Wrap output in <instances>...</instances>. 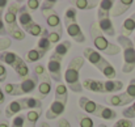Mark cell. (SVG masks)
I'll return each instance as SVG.
<instances>
[{"label":"cell","mask_w":135,"mask_h":127,"mask_svg":"<svg viewBox=\"0 0 135 127\" xmlns=\"http://www.w3.org/2000/svg\"><path fill=\"white\" fill-rule=\"evenodd\" d=\"M64 25H66V32L67 34L75 40V42L83 43L85 42V36L78 24V9L74 7H68L66 13H64Z\"/></svg>","instance_id":"obj_6"},{"label":"cell","mask_w":135,"mask_h":127,"mask_svg":"<svg viewBox=\"0 0 135 127\" xmlns=\"http://www.w3.org/2000/svg\"><path fill=\"white\" fill-rule=\"evenodd\" d=\"M105 93H114L123 89V83L121 80H106L104 81Z\"/></svg>","instance_id":"obj_27"},{"label":"cell","mask_w":135,"mask_h":127,"mask_svg":"<svg viewBox=\"0 0 135 127\" xmlns=\"http://www.w3.org/2000/svg\"><path fill=\"white\" fill-rule=\"evenodd\" d=\"M98 127H108L106 125H104V123H101V125H98Z\"/></svg>","instance_id":"obj_48"},{"label":"cell","mask_w":135,"mask_h":127,"mask_svg":"<svg viewBox=\"0 0 135 127\" xmlns=\"http://www.w3.org/2000/svg\"><path fill=\"white\" fill-rule=\"evenodd\" d=\"M15 71H16V74L24 80V79H26L28 76H29V68H28V64H26V62L22 59L15 68H13Z\"/></svg>","instance_id":"obj_30"},{"label":"cell","mask_w":135,"mask_h":127,"mask_svg":"<svg viewBox=\"0 0 135 127\" xmlns=\"http://www.w3.org/2000/svg\"><path fill=\"white\" fill-rule=\"evenodd\" d=\"M8 5H9V3L7 0H0V37H3V38L7 36V28H5V22L3 20V12Z\"/></svg>","instance_id":"obj_29"},{"label":"cell","mask_w":135,"mask_h":127,"mask_svg":"<svg viewBox=\"0 0 135 127\" xmlns=\"http://www.w3.org/2000/svg\"><path fill=\"white\" fill-rule=\"evenodd\" d=\"M24 110H25L24 101H22V98H20V100H16V101L9 102L4 111H5V117H7V118H12L13 115L16 117V115H18V114H20L21 111H24Z\"/></svg>","instance_id":"obj_13"},{"label":"cell","mask_w":135,"mask_h":127,"mask_svg":"<svg viewBox=\"0 0 135 127\" xmlns=\"http://www.w3.org/2000/svg\"><path fill=\"white\" fill-rule=\"evenodd\" d=\"M34 75L38 77V86H37V93H38V97L41 101L46 98L51 89H52V80L47 72V68H46L44 64H37L34 67Z\"/></svg>","instance_id":"obj_9"},{"label":"cell","mask_w":135,"mask_h":127,"mask_svg":"<svg viewBox=\"0 0 135 127\" xmlns=\"http://www.w3.org/2000/svg\"><path fill=\"white\" fill-rule=\"evenodd\" d=\"M125 92H126V94H127L133 101H135V79H131V80H130V83L127 85V89H126Z\"/></svg>","instance_id":"obj_37"},{"label":"cell","mask_w":135,"mask_h":127,"mask_svg":"<svg viewBox=\"0 0 135 127\" xmlns=\"http://www.w3.org/2000/svg\"><path fill=\"white\" fill-rule=\"evenodd\" d=\"M58 127H71V125H70L68 119H66V118H60L59 122H58Z\"/></svg>","instance_id":"obj_43"},{"label":"cell","mask_w":135,"mask_h":127,"mask_svg":"<svg viewBox=\"0 0 135 127\" xmlns=\"http://www.w3.org/2000/svg\"><path fill=\"white\" fill-rule=\"evenodd\" d=\"M40 127H50V125L47 122H41V126Z\"/></svg>","instance_id":"obj_46"},{"label":"cell","mask_w":135,"mask_h":127,"mask_svg":"<svg viewBox=\"0 0 135 127\" xmlns=\"http://www.w3.org/2000/svg\"><path fill=\"white\" fill-rule=\"evenodd\" d=\"M55 4H56V1H55V0H44V1L41 3V12L52 11Z\"/></svg>","instance_id":"obj_36"},{"label":"cell","mask_w":135,"mask_h":127,"mask_svg":"<svg viewBox=\"0 0 135 127\" xmlns=\"http://www.w3.org/2000/svg\"><path fill=\"white\" fill-rule=\"evenodd\" d=\"M72 5H74V8L80 9V11H90V9L98 7L100 1H97V0H75V1H72Z\"/></svg>","instance_id":"obj_24"},{"label":"cell","mask_w":135,"mask_h":127,"mask_svg":"<svg viewBox=\"0 0 135 127\" xmlns=\"http://www.w3.org/2000/svg\"><path fill=\"white\" fill-rule=\"evenodd\" d=\"M18 4L17 3H11L7 7L5 14H4V22L7 28V34L11 36V38L16 41H24L25 40V32L20 28L18 21H17V14H18Z\"/></svg>","instance_id":"obj_4"},{"label":"cell","mask_w":135,"mask_h":127,"mask_svg":"<svg viewBox=\"0 0 135 127\" xmlns=\"http://www.w3.org/2000/svg\"><path fill=\"white\" fill-rule=\"evenodd\" d=\"M0 127H9V125H8V122H1Z\"/></svg>","instance_id":"obj_47"},{"label":"cell","mask_w":135,"mask_h":127,"mask_svg":"<svg viewBox=\"0 0 135 127\" xmlns=\"http://www.w3.org/2000/svg\"><path fill=\"white\" fill-rule=\"evenodd\" d=\"M0 114H1V109H0Z\"/></svg>","instance_id":"obj_50"},{"label":"cell","mask_w":135,"mask_h":127,"mask_svg":"<svg viewBox=\"0 0 135 127\" xmlns=\"http://www.w3.org/2000/svg\"><path fill=\"white\" fill-rule=\"evenodd\" d=\"M67 100H68V88H67V85L56 84V86H55V98H54L50 108L45 113L46 119H56L58 117H60L66 110Z\"/></svg>","instance_id":"obj_5"},{"label":"cell","mask_w":135,"mask_h":127,"mask_svg":"<svg viewBox=\"0 0 135 127\" xmlns=\"http://www.w3.org/2000/svg\"><path fill=\"white\" fill-rule=\"evenodd\" d=\"M38 86V77L36 75H29L26 79H24L20 83H8L4 85V92L9 96H22V94H28L32 93L33 90H36V88Z\"/></svg>","instance_id":"obj_8"},{"label":"cell","mask_w":135,"mask_h":127,"mask_svg":"<svg viewBox=\"0 0 135 127\" xmlns=\"http://www.w3.org/2000/svg\"><path fill=\"white\" fill-rule=\"evenodd\" d=\"M106 102L112 106H126L127 104H131L134 101L126 94V92H122L119 94H114V96L109 97L106 100Z\"/></svg>","instance_id":"obj_17"},{"label":"cell","mask_w":135,"mask_h":127,"mask_svg":"<svg viewBox=\"0 0 135 127\" xmlns=\"http://www.w3.org/2000/svg\"><path fill=\"white\" fill-rule=\"evenodd\" d=\"M26 123V115L25 114H18L13 117L12 119V127H25Z\"/></svg>","instance_id":"obj_34"},{"label":"cell","mask_w":135,"mask_h":127,"mask_svg":"<svg viewBox=\"0 0 135 127\" xmlns=\"http://www.w3.org/2000/svg\"><path fill=\"white\" fill-rule=\"evenodd\" d=\"M79 106H80V109H81V110H84L85 113L94 115V114H96V111H97V110H98V108H100V104H97V102L92 101L90 98L85 97V96H81V97L79 98Z\"/></svg>","instance_id":"obj_15"},{"label":"cell","mask_w":135,"mask_h":127,"mask_svg":"<svg viewBox=\"0 0 135 127\" xmlns=\"http://www.w3.org/2000/svg\"><path fill=\"white\" fill-rule=\"evenodd\" d=\"M17 21H18V25L22 28L24 32H25L29 26H32V25L34 24V20H33V17H32V14H30V12H29V9H28L26 5L20 7L18 14H17Z\"/></svg>","instance_id":"obj_12"},{"label":"cell","mask_w":135,"mask_h":127,"mask_svg":"<svg viewBox=\"0 0 135 127\" xmlns=\"http://www.w3.org/2000/svg\"><path fill=\"white\" fill-rule=\"evenodd\" d=\"M70 48H71V42H70V41H63V42H59L56 46H55L54 52H52L51 55H54L55 58H58V59H60V60H63V58H64V56L68 54Z\"/></svg>","instance_id":"obj_23"},{"label":"cell","mask_w":135,"mask_h":127,"mask_svg":"<svg viewBox=\"0 0 135 127\" xmlns=\"http://www.w3.org/2000/svg\"><path fill=\"white\" fill-rule=\"evenodd\" d=\"M46 68H47V72H49L51 80H54L56 84H62V60L55 58L54 55H51L47 62Z\"/></svg>","instance_id":"obj_10"},{"label":"cell","mask_w":135,"mask_h":127,"mask_svg":"<svg viewBox=\"0 0 135 127\" xmlns=\"http://www.w3.org/2000/svg\"><path fill=\"white\" fill-rule=\"evenodd\" d=\"M85 63L84 56H74L64 72V81L70 90L75 93H81L83 92V85L80 83V70L83 68Z\"/></svg>","instance_id":"obj_1"},{"label":"cell","mask_w":135,"mask_h":127,"mask_svg":"<svg viewBox=\"0 0 135 127\" xmlns=\"http://www.w3.org/2000/svg\"><path fill=\"white\" fill-rule=\"evenodd\" d=\"M25 127H36V123H30V122H28V121H26Z\"/></svg>","instance_id":"obj_45"},{"label":"cell","mask_w":135,"mask_h":127,"mask_svg":"<svg viewBox=\"0 0 135 127\" xmlns=\"http://www.w3.org/2000/svg\"><path fill=\"white\" fill-rule=\"evenodd\" d=\"M46 55L45 51L40 50V48H32L26 52V62L28 63H37L38 60H41L44 56Z\"/></svg>","instance_id":"obj_28"},{"label":"cell","mask_w":135,"mask_h":127,"mask_svg":"<svg viewBox=\"0 0 135 127\" xmlns=\"http://www.w3.org/2000/svg\"><path fill=\"white\" fill-rule=\"evenodd\" d=\"M113 127H133V122H131V119L122 118V119L117 121V122L114 123V126Z\"/></svg>","instance_id":"obj_39"},{"label":"cell","mask_w":135,"mask_h":127,"mask_svg":"<svg viewBox=\"0 0 135 127\" xmlns=\"http://www.w3.org/2000/svg\"><path fill=\"white\" fill-rule=\"evenodd\" d=\"M0 89H1V86H0Z\"/></svg>","instance_id":"obj_51"},{"label":"cell","mask_w":135,"mask_h":127,"mask_svg":"<svg viewBox=\"0 0 135 127\" xmlns=\"http://www.w3.org/2000/svg\"><path fill=\"white\" fill-rule=\"evenodd\" d=\"M133 4H134L133 0H118V1H115V4H114V7L112 9L110 16L118 17V16L123 14L125 12H127V9H130V7Z\"/></svg>","instance_id":"obj_19"},{"label":"cell","mask_w":135,"mask_h":127,"mask_svg":"<svg viewBox=\"0 0 135 127\" xmlns=\"http://www.w3.org/2000/svg\"><path fill=\"white\" fill-rule=\"evenodd\" d=\"M44 17L46 18V24L49 28H51V32H55L58 34H63V25H62V20L59 17V14L52 9V11H47L42 12Z\"/></svg>","instance_id":"obj_11"},{"label":"cell","mask_w":135,"mask_h":127,"mask_svg":"<svg viewBox=\"0 0 135 127\" xmlns=\"http://www.w3.org/2000/svg\"><path fill=\"white\" fill-rule=\"evenodd\" d=\"M114 4H115V1H113V0H102V1H100L98 12H97V18L110 17V13H112V9H113Z\"/></svg>","instance_id":"obj_21"},{"label":"cell","mask_w":135,"mask_h":127,"mask_svg":"<svg viewBox=\"0 0 135 127\" xmlns=\"http://www.w3.org/2000/svg\"><path fill=\"white\" fill-rule=\"evenodd\" d=\"M4 101H5V96H4V92L0 89V105L4 104Z\"/></svg>","instance_id":"obj_44"},{"label":"cell","mask_w":135,"mask_h":127,"mask_svg":"<svg viewBox=\"0 0 135 127\" xmlns=\"http://www.w3.org/2000/svg\"><path fill=\"white\" fill-rule=\"evenodd\" d=\"M83 88H85L87 90H90L93 93H105V88H104V81L97 80V79H85L83 80Z\"/></svg>","instance_id":"obj_18"},{"label":"cell","mask_w":135,"mask_h":127,"mask_svg":"<svg viewBox=\"0 0 135 127\" xmlns=\"http://www.w3.org/2000/svg\"><path fill=\"white\" fill-rule=\"evenodd\" d=\"M22 60V58L21 56H18L16 52H12V51H3V52H0V62L4 64H8V66H11L12 68H15L20 62Z\"/></svg>","instance_id":"obj_16"},{"label":"cell","mask_w":135,"mask_h":127,"mask_svg":"<svg viewBox=\"0 0 135 127\" xmlns=\"http://www.w3.org/2000/svg\"><path fill=\"white\" fill-rule=\"evenodd\" d=\"M49 33H50V32H49L47 29H44V32H42V34H41V37H40V40H38V42H37V48L45 51L46 54L52 48V45H51L50 38H49Z\"/></svg>","instance_id":"obj_25"},{"label":"cell","mask_w":135,"mask_h":127,"mask_svg":"<svg viewBox=\"0 0 135 127\" xmlns=\"http://www.w3.org/2000/svg\"><path fill=\"white\" fill-rule=\"evenodd\" d=\"M25 110H40L42 109V101L37 97H22Z\"/></svg>","instance_id":"obj_26"},{"label":"cell","mask_w":135,"mask_h":127,"mask_svg":"<svg viewBox=\"0 0 135 127\" xmlns=\"http://www.w3.org/2000/svg\"><path fill=\"white\" fill-rule=\"evenodd\" d=\"M11 43H12V40H11V38H7V37L0 38V52L7 51V48H9Z\"/></svg>","instance_id":"obj_38"},{"label":"cell","mask_w":135,"mask_h":127,"mask_svg":"<svg viewBox=\"0 0 135 127\" xmlns=\"http://www.w3.org/2000/svg\"><path fill=\"white\" fill-rule=\"evenodd\" d=\"M26 7L30 11H36V9L41 8V1H38V0H28L26 1Z\"/></svg>","instance_id":"obj_40"},{"label":"cell","mask_w":135,"mask_h":127,"mask_svg":"<svg viewBox=\"0 0 135 127\" xmlns=\"http://www.w3.org/2000/svg\"><path fill=\"white\" fill-rule=\"evenodd\" d=\"M134 46H135V38H134Z\"/></svg>","instance_id":"obj_49"},{"label":"cell","mask_w":135,"mask_h":127,"mask_svg":"<svg viewBox=\"0 0 135 127\" xmlns=\"http://www.w3.org/2000/svg\"><path fill=\"white\" fill-rule=\"evenodd\" d=\"M42 32H44V28H42L41 25H38L37 22H34L32 26H29V28L25 30V33H28V34H30V36H33V37H41Z\"/></svg>","instance_id":"obj_31"},{"label":"cell","mask_w":135,"mask_h":127,"mask_svg":"<svg viewBox=\"0 0 135 127\" xmlns=\"http://www.w3.org/2000/svg\"><path fill=\"white\" fill-rule=\"evenodd\" d=\"M78 119H79V123H80V127H93V121L92 118L85 115V114H78Z\"/></svg>","instance_id":"obj_33"},{"label":"cell","mask_w":135,"mask_h":127,"mask_svg":"<svg viewBox=\"0 0 135 127\" xmlns=\"http://www.w3.org/2000/svg\"><path fill=\"white\" fill-rule=\"evenodd\" d=\"M118 46L122 48L123 52V66H122V72L123 74H130L135 70V46L134 42L125 36H118L117 37Z\"/></svg>","instance_id":"obj_7"},{"label":"cell","mask_w":135,"mask_h":127,"mask_svg":"<svg viewBox=\"0 0 135 127\" xmlns=\"http://www.w3.org/2000/svg\"><path fill=\"white\" fill-rule=\"evenodd\" d=\"M49 38H50L51 45L54 46V45H58V43H59L60 38H62V36L58 34V33H55V32H50V33H49Z\"/></svg>","instance_id":"obj_41"},{"label":"cell","mask_w":135,"mask_h":127,"mask_svg":"<svg viewBox=\"0 0 135 127\" xmlns=\"http://www.w3.org/2000/svg\"><path fill=\"white\" fill-rule=\"evenodd\" d=\"M122 115H123V118H126V119H134L135 118V101L133 102V105H130L129 108H126V109L122 111Z\"/></svg>","instance_id":"obj_35"},{"label":"cell","mask_w":135,"mask_h":127,"mask_svg":"<svg viewBox=\"0 0 135 127\" xmlns=\"http://www.w3.org/2000/svg\"><path fill=\"white\" fill-rule=\"evenodd\" d=\"M7 79V68L5 66L0 62V83H4Z\"/></svg>","instance_id":"obj_42"},{"label":"cell","mask_w":135,"mask_h":127,"mask_svg":"<svg viewBox=\"0 0 135 127\" xmlns=\"http://www.w3.org/2000/svg\"><path fill=\"white\" fill-rule=\"evenodd\" d=\"M97 25L100 28V30L109 36V37H114L115 36V29H114V25L112 22V18L110 17H101V18H97Z\"/></svg>","instance_id":"obj_14"},{"label":"cell","mask_w":135,"mask_h":127,"mask_svg":"<svg viewBox=\"0 0 135 127\" xmlns=\"http://www.w3.org/2000/svg\"><path fill=\"white\" fill-rule=\"evenodd\" d=\"M135 32V12L130 16L127 17L122 26H121V36H125V37H130L133 33Z\"/></svg>","instance_id":"obj_22"},{"label":"cell","mask_w":135,"mask_h":127,"mask_svg":"<svg viewBox=\"0 0 135 127\" xmlns=\"http://www.w3.org/2000/svg\"><path fill=\"white\" fill-rule=\"evenodd\" d=\"M90 37H92V41H93V45L96 47V50L98 52H102V54H106L109 56H114V55H118L122 48L115 45V43H112L110 41H108L104 36V33L100 30L98 25L96 24V21H93L90 24V29H89Z\"/></svg>","instance_id":"obj_3"},{"label":"cell","mask_w":135,"mask_h":127,"mask_svg":"<svg viewBox=\"0 0 135 127\" xmlns=\"http://www.w3.org/2000/svg\"><path fill=\"white\" fill-rule=\"evenodd\" d=\"M94 117L101 118V119H105V121H114V119H117V111H114L113 109H110V108L100 104V108L96 111Z\"/></svg>","instance_id":"obj_20"},{"label":"cell","mask_w":135,"mask_h":127,"mask_svg":"<svg viewBox=\"0 0 135 127\" xmlns=\"http://www.w3.org/2000/svg\"><path fill=\"white\" fill-rule=\"evenodd\" d=\"M41 115H42V109H40V110H30L26 114V121L30 122V123H37L38 119L41 118Z\"/></svg>","instance_id":"obj_32"},{"label":"cell","mask_w":135,"mask_h":127,"mask_svg":"<svg viewBox=\"0 0 135 127\" xmlns=\"http://www.w3.org/2000/svg\"><path fill=\"white\" fill-rule=\"evenodd\" d=\"M84 59H87L92 66H94L108 80H115L117 74H115V68L112 66V63L109 60H106L101 52H98L97 50L92 48V47H85L83 51Z\"/></svg>","instance_id":"obj_2"}]
</instances>
